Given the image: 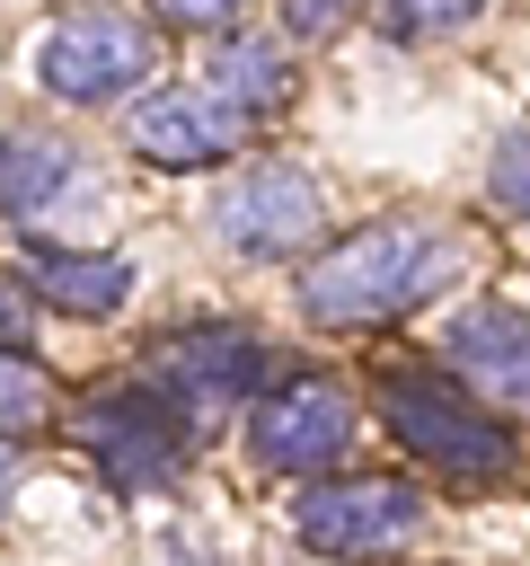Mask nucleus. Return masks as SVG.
I'll use <instances>...</instances> for the list:
<instances>
[{"label":"nucleus","instance_id":"nucleus-14","mask_svg":"<svg viewBox=\"0 0 530 566\" xmlns=\"http://www.w3.org/2000/svg\"><path fill=\"white\" fill-rule=\"evenodd\" d=\"M44 407H53L44 371H35L26 354H9V345H0V433H9V442H18V433H35V424H44Z\"/></svg>","mask_w":530,"mask_h":566},{"label":"nucleus","instance_id":"nucleus-15","mask_svg":"<svg viewBox=\"0 0 530 566\" xmlns=\"http://www.w3.org/2000/svg\"><path fill=\"white\" fill-rule=\"evenodd\" d=\"M486 0H380V18L398 27V35H451V27H468Z\"/></svg>","mask_w":530,"mask_h":566},{"label":"nucleus","instance_id":"nucleus-11","mask_svg":"<svg viewBox=\"0 0 530 566\" xmlns=\"http://www.w3.org/2000/svg\"><path fill=\"white\" fill-rule=\"evenodd\" d=\"M26 283H35V301H53L71 318H106V310H124L132 265L124 256H71V248H35L26 239Z\"/></svg>","mask_w":530,"mask_h":566},{"label":"nucleus","instance_id":"nucleus-18","mask_svg":"<svg viewBox=\"0 0 530 566\" xmlns=\"http://www.w3.org/2000/svg\"><path fill=\"white\" fill-rule=\"evenodd\" d=\"M35 336V301H26V283L0 265V345H26Z\"/></svg>","mask_w":530,"mask_h":566},{"label":"nucleus","instance_id":"nucleus-3","mask_svg":"<svg viewBox=\"0 0 530 566\" xmlns=\"http://www.w3.org/2000/svg\"><path fill=\"white\" fill-rule=\"evenodd\" d=\"M380 416H389V433H398L415 460H433V469H451V478H504V469H512V433H504L486 407H468L451 380L398 371V380H380Z\"/></svg>","mask_w":530,"mask_h":566},{"label":"nucleus","instance_id":"nucleus-2","mask_svg":"<svg viewBox=\"0 0 530 566\" xmlns=\"http://www.w3.org/2000/svg\"><path fill=\"white\" fill-rule=\"evenodd\" d=\"M150 71H159L150 27L124 18V9H97V0H88V9H62V18L44 27V44H35V80H44L62 106H115V97H141Z\"/></svg>","mask_w":530,"mask_h":566},{"label":"nucleus","instance_id":"nucleus-10","mask_svg":"<svg viewBox=\"0 0 530 566\" xmlns=\"http://www.w3.org/2000/svg\"><path fill=\"white\" fill-rule=\"evenodd\" d=\"M256 371H265V345H256L247 327H186V336L159 345V380L186 398V416H194V407H230V398H247Z\"/></svg>","mask_w":530,"mask_h":566},{"label":"nucleus","instance_id":"nucleus-12","mask_svg":"<svg viewBox=\"0 0 530 566\" xmlns=\"http://www.w3.org/2000/svg\"><path fill=\"white\" fill-rule=\"evenodd\" d=\"M62 186H71V150L53 133H9L0 142V212L9 221H35Z\"/></svg>","mask_w":530,"mask_h":566},{"label":"nucleus","instance_id":"nucleus-6","mask_svg":"<svg viewBox=\"0 0 530 566\" xmlns=\"http://www.w3.org/2000/svg\"><path fill=\"white\" fill-rule=\"evenodd\" d=\"M318 221H327L318 177H300V168H283V159L247 168V177L212 203V230H221L239 256H292V248L318 239Z\"/></svg>","mask_w":530,"mask_h":566},{"label":"nucleus","instance_id":"nucleus-7","mask_svg":"<svg viewBox=\"0 0 530 566\" xmlns=\"http://www.w3.org/2000/svg\"><path fill=\"white\" fill-rule=\"evenodd\" d=\"M344 442H353V407H344L336 380H283V389L247 416V451H256L265 469H292V478L336 469Z\"/></svg>","mask_w":530,"mask_h":566},{"label":"nucleus","instance_id":"nucleus-1","mask_svg":"<svg viewBox=\"0 0 530 566\" xmlns=\"http://www.w3.org/2000/svg\"><path fill=\"white\" fill-rule=\"evenodd\" d=\"M442 248L415 230V221H362L344 230L309 274H300V310L318 327H371V318H398L415 310L433 283H442Z\"/></svg>","mask_w":530,"mask_h":566},{"label":"nucleus","instance_id":"nucleus-17","mask_svg":"<svg viewBox=\"0 0 530 566\" xmlns=\"http://www.w3.org/2000/svg\"><path fill=\"white\" fill-rule=\"evenodd\" d=\"M247 0H159V18L168 27H186V35H212V27H230Z\"/></svg>","mask_w":530,"mask_h":566},{"label":"nucleus","instance_id":"nucleus-13","mask_svg":"<svg viewBox=\"0 0 530 566\" xmlns=\"http://www.w3.org/2000/svg\"><path fill=\"white\" fill-rule=\"evenodd\" d=\"M212 97H230L239 115L283 106V97H292V62H283V44H265V35H230V44L212 53Z\"/></svg>","mask_w":530,"mask_h":566},{"label":"nucleus","instance_id":"nucleus-5","mask_svg":"<svg viewBox=\"0 0 530 566\" xmlns=\"http://www.w3.org/2000/svg\"><path fill=\"white\" fill-rule=\"evenodd\" d=\"M292 522H300V539L318 557H389V548L415 539L424 495L398 486V478H336V486H309L292 504Z\"/></svg>","mask_w":530,"mask_h":566},{"label":"nucleus","instance_id":"nucleus-16","mask_svg":"<svg viewBox=\"0 0 530 566\" xmlns=\"http://www.w3.org/2000/svg\"><path fill=\"white\" fill-rule=\"evenodd\" d=\"M486 195H495L504 212H521V221H530V133H512V142L495 150V168H486Z\"/></svg>","mask_w":530,"mask_h":566},{"label":"nucleus","instance_id":"nucleus-9","mask_svg":"<svg viewBox=\"0 0 530 566\" xmlns=\"http://www.w3.org/2000/svg\"><path fill=\"white\" fill-rule=\"evenodd\" d=\"M451 371L468 389H486L495 407H530V310H459L451 318Z\"/></svg>","mask_w":530,"mask_h":566},{"label":"nucleus","instance_id":"nucleus-19","mask_svg":"<svg viewBox=\"0 0 530 566\" xmlns=\"http://www.w3.org/2000/svg\"><path fill=\"white\" fill-rule=\"evenodd\" d=\"M9 478H18V442L0 433V495H9Z\"/></svg>","mask_w":530,"mask_h":566},{"label":"nucleus","instance_id":"nucleus-4","mask_svg":"<svg viewBox=\"0 0 530 566\" xmlns=\"http://www.w3.org/2000/svg\"><path fill=\"white\" fill-rule=\"evenodd\" d=\"M80 433H88L97 469H106L124 495H150V486H168L177 460H186V398H177L168 380H124V389H106V398L80 407Z\"/></svg>","mask_w":530,"mask_h":566},{"label":"nucleus","instance_id":"nucleus-8","mask_svg":"<svg viewBox=\"0 0 530 566\" xmlns=\"http://www.w3.org/2000/svg\"><path fill=\"white\" fill-rule=\"evenodd\" d=\"M124 142L150 159V168H212L247 142V115L212 88H150L124 124Z\"/></svg>","mask_w":530,"mask_h":566}]
</instances>
